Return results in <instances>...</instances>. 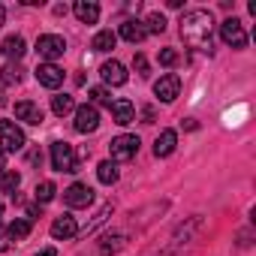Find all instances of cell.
<instances>
[{
	"label": "cell",
	"mask_w": 256,
	"mask_h": 256,
	"mask_svg": "<svg viewBox=\"0 0 256 256\" xmlns=\"http://www.w3.org/2000/svg\"><path fill=\"white\" fill-rule=\"evenodd\" d=\"M211 28H214V18L208 10H190L181 18V40L190 48L205 52V48H211Z\"/></svg>",
	"instance_id": "cell-1"
},
{
	"label": "cell",
	"mask_w": 256,
	"mask_h": 256,
	"mask_svg": "<svg viewBox=\"0 0 256 256\" xmlns=\"http://www.w3.org/2000/svg\"><path fill=\"white\" fill-rule=\"evenodd\" d=\"M28 145V136L24 130L16 124V120H0V151H22Z\"/></svg>",
	"instance_id": "cell-2"
},
{
	"label": "cell",
	"mask_w": 256,
	"mask_h": 256,
	"mask_svg": "<svg viewBox=\"0 0 256 256\" xmlns=\"http://www.w3.org/2000/svg\"><path fill=\"white\" fill-rule=\"evenodd\" d=\"M64 52H66V40H64V36H58V34H42V36L36 40V54H40L46 64L58 60Z\"/></svg>",
	"instance_id": "cell-3"
},
{
	"label": "cell",
	"mask_w": 256,
	"mask_h": 256,
	"mask_svg": "<svg viewBox=\"0 0 256 256\" xmlns=\"http://www.w3.org/2000/svg\"><path fill=\"white\" fill-rule=\"evenodd\" d=\"M52 166H54L58 172H78V157H76L72 145L54 142V145H52Z\"/></svg>",
	"instance_id": "cell-4"
},
{
	"label": "cell",
	"mask_w": 256,
	"mask_h": 256,
	"mask_svg": "<svg viewBox=\"0 0 256 256\" xmlns=\"http://www.w3.org/2000/svg\"><path fill=\"white\" fill-rule=\"evenodd\" d=\"M108 151H112V163H114V160H118V163L133 160L136 151H139V136H118V139H112Z\"/></svg>",
	"instance_id": "cell-5"
},
{
	"label": "cell",
	"mask_w": 256,
	"mask_h": 256,
	"mask_svg": "<svg viewBox=\"0 0 256 256\" xmlns=\"http://www.w3.org/2000/svg\"><path fill=\"white\" fill-rule=\"evenodd\" d=\"M220 40H223L229 48H244V46H247V34H244V28H241L238 18H226V22L220 24Z\"/></svg>",
	"instance_id": "cell-6"
},
{
	"label": "cell",
	"mask_w": 256,
	"mask_h": 256,
	"mask_svg": "<svg viewBox=\"0 0 256 256\" xmlns=\"http://www.w3.org/2000/svg\"><path fill=\"white\" fill-rule=\"evenodd\" d=\"M100 126V112L84 102V106H76V133H94Z\"/></svg>",
	"instance_id": "cell-7"
},
{
	"label": "cell",
	"mask_w": 256,
	"mask_h": 256,
	"mask_svg": "<svg viewBox=\"0 0 256 256\" xmlns=\"http://www.w3.org/2000/svg\"><path fill=\"white\" fill-rule=\"evenodd\" d=\"M64 202H66L70 208H88V205L94 202V190H90L88 184H70V187L64 190Z\"/></svg>",
	"instance_id": "cell-8"
},
{
	"label": "cell",
	"mask_w": 256,
	"mask_h": 256,
	"mask_svg": "<svg viewBox=\"0 0 256 256\" xmlns=\"http://www.w3.org/2000/svg\"><path fill=\"white\" fill-rule=\"evenodd\" d=\"M36 82H40L42 88L54 90V88L64 84V70H60L58 64H40V66H36Z\"/></svg>",
	"instance_id": "cell-9"
},
{
	"label": "cell",
	"mask_w": 256,
	"mask_h": 256,
	"mask_svg": "<svg viewBox=\"0 0 256 256\" xmlns=\"http://www.w3.org/2000/svg\"><path fill=\"white\" fill-rule=\"evenodd\" d=\"M76 235H78V223H76L72 214H60V217H54V223H52V238L66 241V238H76Z\"/></svg>",
	"instance_id": "cell-10"
},
{
	"label": "cell",
	"mask_w": 256,
	"mask_h": 256,
	"mask_svg": "<svg viewBox=\"0 0 256 256\" xmlns=\"http://www.w3.org/2000/svg\"><path fill=\"white\" fill-rule=\"evenodd\" d=\"M16 118H18V120H24V124H30V126H40V124L46 120L42 108H40L36 102H30V100L16 102Z\"/></svg>",
	"instance_id": "cell-11"
},
{
	"label": "cell",
	"mask_w": 256,
	"mask_h": 256,
	"mask_svg": "<svg viewBox=\"0 0 256 256\" xmlns=\"http://www.w3.org/2000/svg\"><path fill=\"white\" fill-rule=\"evenodd\" d=\"M178 90H181V78L175 76V72H169V76H163L157 84H154V94L163 100V102H172L175 96H178Z\"/></svg>",
	"instance_id": "cell-12"
},
{
	"label": "cell",
	"mask_w": 256,
	"mask_h": 256,
	"mask_svg": "<svg viewBox=\"0 0 256 256\" xmlns=\"http://www.w3.org/2000/svg\"><path fill=\"white\" fill-rule=\"evenodd\" d=\"M100 76H102V82L106 84H126V70H124V64L120 60H106L102 66H100Z\"/></svg>",
	"instance_id": "cell-13"
},
{
	"label": "cell",
	"mask_w": 256,
	"mask_h": 256,
	"mask_svg": "<svg viewBox=\"0 0 256 256\" xmlns=\"http://www.w3.org/2000/svg\"><path fill=\"white\" fill-rule=\"evenodd\" d=\"M118 34H120V40L133 42V46H136V42H142V40L148 36V34H145V24H142L139 18H124V22H120V30H118Z\"/></svg>",
	"instance_id": "cell-14"
},
{
	"label": "cell",
	"mask_w": 256,
	"mask_h": 256,
	"mask_svg": "<svg viewBox=\"0 0 256 256\" xmlns=\"http://www.w3.org/2000/svg\"><path fill=\"white\" fill-rule=\"evenodd\" d=\"M112 118H114V124H120V126L133 124V120H136V106H133L130 100H114V102H112Z\"/></svg>",
	"instance_id": "cell-15"
},
{
	"label": "cell",
	"mask_w": 256,
	"mask_h": 256,
	"mask_svg": "<svg viewBox=\"0 0 256 256\" xmlns=\"http://www.w3.org/2000/svg\"><path fill=\"white\" fill-rule=\"evenodd\" d=\"M0 52H4L10 60H22V58H24V52H28V46H24V36H18V34L6 36V40H4V46H0Z\"/></svg>",
	"instance_id": "cell-16"
},
{
	"label": "cell",
	"mask_w": 256,
	"mask_h": 256,
	"mask_svg": "<svg viewBox=\"0 0 256 256\" xmlns=\"http://www.w3.org/2000/svg\"><path fill=\"white\" fill-rule=\"evenodd\" d=\"M72 10H76V18L82 24H96V18H100V6L94 4V0H78Z\"/></svg>",
	"instance_id": "cell-17"
},
{
	"label": "cell",
	"mask_w": 256,
	"mask_h": 256,
	"mask_svg": "<svg viewBox=\"0 0 256 256\" xmlns=\"http://www.w3.org/2000/svg\"><path fill=\"white\" fill-rule=\"evenodd\" d=\"M175 145H178V133H175V130H163V133L157 136V142H154V154H157V157H169V154L175 151Z\"/></svg>",
	"instance_id": "cell-18"
},
{
	"label": "cell",
	"mask_w": 256,
	"mask_h": 256,
	"mask_svg": "<svg viewBox=\"0 0 256 256\" xmlns=\"http://www.w3.org/2000/svg\"><path fill=\"white\" fill-rule=\"evenodd\" d=\"M6 235H10L12 241H24V238L30 235V220H28V217H16V220L10 223Z\"/></svg>",
	"instance_id": "cell-19"
},
{
	"label": "cell",
	"mask_w": 256,
	"mask_h": 256,
	"mask_svg": "<svg viewBox=\"0 0 256 256\" xmlns=\"http://www.w3.org/2000/svg\"><path fill=\"white\" fill-rule=\"evenodd\" d=\"M52 112L64 118V114L76 112V100H72L70 94H58V96H52Z\"/></svg>",
	"instance_id": "cell-20"
},
{
	"label": "cell",
	"mask_w": 256,
	"mask_h": 256,
	"mask_svg": "<svg viewBox=\"0 0 256 256\" xmlns=\"http://www.w3.org/2000/svg\"><path fill=\"white\" fill-rule=\"evenodd\" d=\"M114 42H118V36H114L112 30H100V34L94 36L90 48H94V52H112V48H114Z\"/></svg>",
	"instance_id": "cell-21"
},
{
	"label": "cell",
	"mask_w": 256,
	"mask_h": 256,
	"mask_svg": "<svg viewBox=\"0 0 256 256\" xmlns=\"http://www.w3.org/2000/svg\"><path fill=\"white\" fill-rule=\"evenodd\" d=\"M96 178H100V184H114L118 181V166L112 160H102L96 166Z\"/></svg>",
	"instance_id": "cell-22"
},
{
	"label": "cell",
	"mask_w": 256,
	"mask_h": 256,
	"mask_svg": "<svg viewBox=\"0 0 256 256\" xmlns=\"http://www.w3.org/2000/svg\"><path fill=\"white\" fill-rule=\"evenodd\" d=\"M22 72H24V70H22L18 64H6L4 70H0V82H4V84H18V82H22Z\"/></svg>",
	"instance_id": "cell-23"
},
{
	"label": "cell",
	"mask_w": 256,
	"mask_h": 256,
	"mask_svg": "<svg viewBox=\"0 0 256 256\" xmlns=\"http://www.w3.org/2000/svg\"><path fill=\"white\" fill-rule=\"evenodd\" d=\"M54 193H58V190H54V184H52V181H42V184H36V190H34V196H36V202H40V205L52 202V199H54Z\"/></svg>",
	"instance_id": "cell-24"
},
{
	"label": "cell",
	"mask_w": 256,
	"mask_h": 256,
	"mask_svg": "<svg viewBox=\"0 0 256 256\" xmlns=\"http://www.w3.org/2000/svg\"><path fill=\"white\" fill-rule=\"evenodd\" d=\"M142 24H145V34H163L166 30V18L160 12H151L148 22H142Z\"/></svg>",
	"instance_id": "cell-25"
},
{
	"label": "cell",
	"mask_w": 256,
	"mask_h": 256,
	"mask_svg": "<svg viewBox=\"0 0 256 256\" xmlns=\"http://www.w3.org/2000/svg\"><path fill=\"white\" fill-rule=\"evenodd\" d=\"M90 100H94V102H90L94 108H96V106H108V108H112V102H114L106 88H90Z\"/></svg>",
	"instance_id": "cell-26"
},
{
	"label": "cell",
	"mask_w": 256,
	"mask_h": 256,
	"mask_svg": "<svg viewBox=\"0 0 256 256\" xmlns=\"http://www.w3.org/2000/svg\"><path fill=\"white\" fill-rule=\"evenodd\" d=\"M18 184H22V175L18 172H6L4 178H0V190H4V193H16Z\"/></svg>",
	"instance_id": "cell-27"
},
{
	"label": "cell",
	"mask_w": 256,
	"mask_h": 256,
	"mask_svg": "<svg viewBox=\"0 0 256 256\" xmlns=\"http://www.w3.org/2000/svg\"><path fill=\"white\" fill-rule=\"evenodd\" d=\"M160 64L163 66H175L178 64V52L175 48H160Z\"/></svg>",
	"instance_id": "cell-28"
},
{
	"label": "cell",
	"mask_w": 256,
	"mask_h": 256,
	"mask_svg": "<svg viewBox=\"0 0 256 256\" xmlns=\"http://www.w3.org/2000/svg\"><path fill=\"white\" fill-rule=\"evenodd\" d=\"M133 66L139 70V76H148V60H145V54H136V58H133Z\"/></svg>",
	"instance_id": "cell-29"
},
{
	"label": "cell",
	"mask_w": 256,
	"mask_h": 256,
	"mask_svg": "<svg viewBox=\"0 0 256 256\" xmlns=\"http://www.w3.org/2000/svg\"><path fill=\"white\" fill-rule=\"evenodd\" d=\"M142 124H154V108H151V106L142 108Z\"/></svg>",
	"instance_id": "cell-30"
},
{
	"label": "cell",
	"mask_w": 256,
	"mask_h": 256,
	"mask_svg": "<svg viewBox=\"0 0 256 256\" xmlns=\"http://www.w3.org/2000/svg\"><path fill=\"white\" fill-rule=\"evenodd\" d=\"M10 172V166H6V151H0V178H4Z\"/></svg>",
	"instance_id": "cell-31"
},
{
	"label": "cell",
	"mask_w": 256,
	"mask_h": 256,
	"mask_svg": "<svg viewBox=\"0 0 256 256\" xmlns=\"http://www.w3.org/2000/svg\"><path fill=\"white\" fill-rule=\"evenodd\" d=\"M36 256H58V250H54V247H46V250H40Z\"/></svg>",
	"instance_id": "cell-32"
},
{
	"label": "cell",
	"mask_w": 256,
	"mask_h": 256,
	"mask_svg": "<svg viewBox=\"0 0 256 256\" xmlns=\"http://www.w3.org/2000/svg\"><path fill=\"white\" fill-rule=\"evenodd\" d=\"M4 18H6V12H4V6H0V24H4Z\"/></svg>",
	"instance_id": "cell-33"
},
{
	"label": "cell",
	"mask_w": 256,
	"mask_h": 256,
	"mask_svg": "<svg viewBox=\"0 0 256 256\" xmlns=\"http://www.w3.org/2000/svg\"><path fill=\"white\" fill-rule=\"evenodd\" d=\"M4 102H6V96H4V90H0V106H4Z\"/></svg>",
	"instance_id": "cell-34"
},
{
	"label": "cell",
	"mask_w": 256,
	"mask_h": 256,
	"mask_svg": "<svg viewBox=\"0 0 256 256\" xmlns=\"http://www.w3.org/2000/svg\"><path fill=\"white\" fill-rule=\"evenodd\" d=\"M0 214H4V202H0Z\"/></svg>",
	"instance_id": "cell-35"
}]
</instances>
